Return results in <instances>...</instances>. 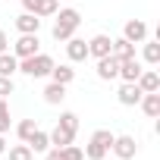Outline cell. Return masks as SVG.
Segmentation results:
<instances>
[{
    "instance_id": "1",
    "label": "cell",
    "mask_w": 160,
    "mask_h": 160,
    "mask_svg": "<svg viewBox=\"0 0 160 160\" xmlns=\"http://www.w3.org/2000/svg\"><path fill=\"white\" fill-rule=\"evenodd\" d=\"M53 16H57V22H53L50 35H53V41H63V44H66V41L75 35V28L82 25V13H78L75 7H63V10H57Z\"/></svg>"
},
{
    "instance_id": "2",
    "label": "cell",
    "mask_w": 160,
    "mask_h": 160,
    "mask_svg": "<svg viewBox=\"0 0 160 160\" xmlns=\"http://www.w3.org/2000/svg\"><path fill=\"white\" fill-rule=\"evenodd\" d=\"M50 69H53V57L41 53V50L25 57V60H19V72H25L28 78H44V75H50Z\"/></svg>"
},
{
    "instance_id": "3",
    "label": "cell",
    "mask_w": 160,
    "mask_h": 160,
    "mask_svg": "<svg viewBox=\"0 0 160 160\" xmlns=\"http://www.w3.org/2000/svg\"><path fill=\"white\" fill-rule=\"evenodd\" d=\"M113 132L110 129H98L94 135H91V141L85 144V157L88 160H104V157H110V144H113Z\"/></svg>"
},
{
    "instance_id": "4",
    "label": "cell",
    "mask_w": 160,
    "mask_h": 160,
    "mask_svg": "<svg viewBox=\"0 0 160 160\" xmlns=\"http://www.w3.org/2000/svg\"><path fill=\"white\" fill-rule=\"evenodd\" d=\"M110 151L116 154V160H132V157L138 154V141H135L132 135H116L113 144H110Z\"/></svg>"
},
{
    "instance_id": "5",
    "label": "cell",
    "mask_w": 160,
    "mask_h": 160,
    "mask_svg": "<svg viewBox=\"0 0 160 160\" xmlns=\"http://www.w3.org/2000/svg\"><path fill=\"white\" fill-rule=\"evenodd\" d=\"M38 47H41L38 35H19V41L13 44V57H16V60H25V57L38 53Z\"/></svg>"
},
{
    "instance_id": "6",
    "label": "cell",
    "mask_w": 160,
    "mask_h": 160,
    "mask_svg": "<svg viewBox=\"0 0 160 160\" xmlns=\"http://www.w3.org/2000/svg\"><path fill=\"white\" fill-rule=\"evenodd\" d=\"M122 38L132 41V44L148 41V22H141V19H129V22L122 25Z\"/></svg>"
},
{
    "instance_id": "7",
    "label": "cell",
    "mask_w": 160,
    "mask_h": 160,
    "mask_svg": "<svg viewBox=\"0 0 160 160\" xmlns=\"http://www.w3.org/2000/svg\"><path fill=\"white\" fill-rule=\"evenodd\" d=\"M98 78H104V82H113V78H119V60L113 53L101 57L98 60Z\"/></svg>"
},
{
    "instance_id": "8",
    "label": "cell",
    "mask_w": 160,
    "mask_h": 160,
    "mask_svg": "<svg viewBox=\"0 0 160 160\" xmlns=\"http://www.w3.org/2000/svg\"><path fill=\"white\" fill-rule=\"evenodd\" d=\"M141 94H144V91H141L135 82H122V85H119V91H116V98H119V104H122V107H138Z\"/></svg>"
},
{
    "instance_id": "9",
    "label": "cell",
    "mask_w": 160,
    "mask_h": 160,
    "mask_svg": "<svg viewBox=\"0 0 160 160\" xmlns=\"http://www.w3.org/2000/svg\"><path fill=\"white\" fill-rule=\"evenodd\" d=\"M66 57H69V63H85L88 60V41H82V38H69L66 41Z\"/></svg>"
},
{
    "instance_id": "10",
    "label": "cell",
    "mask_w": 160,
    "mask_h": 160,
    "mask_svg": "<svg viewBox=\"0 0 160 160\" xmlns=\"http://www.w3.org/2000/svg\"><path fill=\"white\" fill-rule=\"evenodd\" d=\"M141 60L138 57H129V60H119V78L122 82H138V75H141Z\"/></svg>"
},
{
    "instance_id": "11",
    "label": "cell",
    "mask_w": 160,
    "mask_h": 160,
    "mask_svg": "<svg viewBox=\"0 0 160 160\" xmlns=\"http://www.w3.org/2000/svg\"><path fill=\"white\" fill-rule=\"evenodd\" d=\"M110 47H113V38H110V35H94V38L88 41V57L101 60V57L110 53Z\"/></svg>"
},
{
    "instance_id": "12",
    "label": "cell",
    "mask_w": 160,
    "mask_h": 160,
    "mask_svg": "<svg viewBox=\"0 0 160 160\" xmlns=\"http://www.w3.org/2000/svg\"><path fill=\"white\" fill-rule=\"evenodd\" d=\"M16 28H19V35H38V28H41V19L35 16V13H19L16 16Z\"/></svg>"
},
{
    "instance_id": "13",
    "label": "cell",
    "mask_w": 160,
    "mask_h": 160,
    "mask_svg": "<svg viewBox=\"0 0 160 160\" xmlns=\"http://www.w3.org/2000/svg\"><path fill=\"white\" fill-rule=\"evenodd\" d=\"M144 94H151V91H160V75H157V69H141V75H138V82H135Z\"/></svg>"
},
{
    "instance_id": "14",
    "label": "cell",
    "mask_w": 160,
    "mask_h": 160,
    "mask_svg": "<svg viewBox=\"0 0 160 160\" xmlns=\"http://www.w3.org/2000/svg\"><path fill=\"white\" fill-rule=\"evenodd\" d=\"M138 107L144 110V116H151V119H157V116H160V91H151V94H141V101H138Z\"/></svg>"
},
{
    "instance_id": "15",
    "label": "cell",
    "mask_w": 160,
    "mask_h": 160,
    "mask_svg": "<svg viewBox=\"0 0 160 160\" xmlns=\"http://www.w3.org/2000/svg\"><path fill=\"white\" fill-rule=\"evenodd\" d=\"M72 78H75V69L69 66V63H53V69H50V82H57V85H72Z\"/></svg>"
},
{
    "instance_id": "16",
    "label": "cell",
    "mask_w": 160,
    "mask_h": 160,
    "mask_svg": "<svg viewBox=\"0 0 160 160\" xmlns=\"http://www.w3.org/2000/svg\"><path fill=\"white\" fill-rule=\"evenodd\" d=\"M47 135H50V148H66V144H72V138H75V132H69V129H63V126H53Z\"/></svg>"
},
{
    "instance_id": "17",
    "label": "cell",
    "mask_w": 160,
    "mask_h": 160,
    "mask_svg": "<svg viewBox=\"0 0 160 160\" xmlns=\"http://www.w3.org/2000/svg\"><path fill=\"white\" fill-rule=\"evenodd\" d=\"M110 53H113L116 60H129V57H135V44L126 41V38H116L113 47H110Z\"/></svg>"
},
{
    "instance_id": "18",
    "label": "cell",
    "mask_w": 160,
    "mask_h": 160,
    "mask_svg": "<svg viewBox=\"0 0 160 160\" xmlns=\"http://www.w3.org/2000/svg\"><path fill=\"white\" fill-rule=\"evenodd\" d=\"M25 144L32 148V154H44V151L50 148V135H47V132H41V129H35V135H32Z\"/></svg>"
},
{
    "instance_id": "19",
    "label": "cell",
    "mask_w": 160,
    "mask_h": 160,
    "mask_svg": "<svg viewBox=\"0 0 160 160\" xmlns=\"http://www.w3.org/2000/svg\"><path fill=\"white\" fill-rule=\"evenodd\" d=\"M44 101H47V104H53V107H57V104H63V101H66V85L50 82V85L44 88Z\"/></svg>"
},
{
    "instance_id": "20",
    "label": "cell",
    "mask_w": 160,
    "mask_h": 160,
    "mask_svg": "<svg viewBox=\"0 0 160 160\" xmlns=\"http://www.w3.org/2000/svg\"><path fill=\"white\" fill-rule=\"evenodd\" d=\"M16 72H19V60H16L13 53H0V75L13 78Z\"/></svg>"
},
{
    "instance_id": "21",
    "label": "cell",
    "mask_w": 160,
    "mask_h": 160,
    "mask_svg": "<svg viewBox=\"0 0 160 160\" xmlns=\"http://www.w3.org/2000/svg\"><path fill=\"white\" fill-rule=\"evenodd\" d=\"M141 44H144V50H141L144 63H148V66H157V63H160V44H157V41H141Z\"/></svg>"
},
{
    "instance_id": "22",
    "label": "cell",
    "mask_w": 160,
    "mask_h": 160,
    "mask_svg": "<svg viewBox=\"0 0 160 160\" xmlns=\"http://www.w3.org/2000/svg\"><path fill=\"white\" fill-rule=\"evenodd\" d=\"M10 151V160H35V154H32V148L22 141V144H13V148H7Z\"/></svg>"
},
{
    "instance_id": "23",
    "label": "cell",
    "mask_w": 160,
    "mask_h": 160,
    "mask_svg": "<svg viewBox=\"0 0 160 160\" xmlns=\"http://www.w3.org/2000/svg\"><path fill=\"white\" fill-rule=\"evenodd\" d=\"M35 129H38V122H35V119H22V122L16 126V135H19V141H28V138L35 135Z\"/></svg>"
},
{
    "instance_id": "24",
    "label": "cell",
    "mask_w": 160,
    "mask_h": 160,
    "mask_svg": "<svg viewBox=\"0 0 160 160\" xmlns=\"http://www.w3.org/2000/svg\"><path fill=\"white\" fill-rule=\"evenodd\" d=\"M57 10H60V0H41V3H38V19H47Z\"/></svg>"
},
{
    "instance_id": "25",
    "label": "cell",
    "mask_w": 160,
    "mask_h": 160,
    "mask_svg": "<svg viewBox=\"0 0 160 160\" xmlns=\"http://www.w3.org/2000/svg\"><path fill=\"white\" fill-rule=\"evenodd\" d=\"M10 132V104L7 98H0V135H7Z\"/></svg>"
},
{
    "instance_id": "26",
    "label": "cell",
    "mask_w": 160,
    "mask_h": 160,
    "mask_svg": "<svg viewBox=\"0 0 160 160\" xmlns=\"http://www.w3.org/2000/svg\"><path fill=\"white\" fill-rule=\"evenodd\" d=\"M57 126H63V129H69V132H78V116L75 113H60V119H57Z\"/></svg>"
},
{
    "instance_id": "27",
    "label": "cell",
    "mask_w": 160,
    "mask_h": 160,
    "mask_svg": "<svg viewBox=\"0 0 160 160\" xmlns=\"http://www.w3.org/2000/svg\"><path fill=\"white\" fill-rule=\"evenodd\" d=\"M63 160H85V151L75 148V144H66L63 148Z\"/></svg>"
},
{
    "instance_id": "28",
    "label": "cell",
    "mask_w": 160,
    "mask_h": 160,
    "mask_svg": "<svg viewBox=\"0 0 160 160\" xmlns=\"http://www.w3.org/2000/svg\"><path fill=\"white\" fill-rule=\"evenodd\" d=\"M16 91V85H13V78H7V75H0V98H10Z\"/></svg>"
},
{
    "instance_id": "29",
    "label": "cell",
    "mask_w": 160,
    "mask_h": 160,
    "mask_svg": "<svg viewBox=\"0 0 160 160\" xmlns=\"http://www.w3.org/2000/svg\"><path fill=\"white\" fill-rule=\"evenodd\" d=\"M44 160H63V148H47L44 151Z\"/></svg>"
},
{
    "instance_id": "30",
    "label": "cell",
    "mask_w": 160,
    "mask_h": 160,
    "mask_svg": "<svg viewBox=\"0 0 160 160\" xmlns=\"http://www.w3.org/2000/svg\"><path fill=\"white\" fill-rule=\"evenodd\" d=\"M7 47H10V38H7L3 28H0V53H7Z\"/></svg>"
},
{
    "instance_id": "31",
    "label": "cell",
    "mask_w": 160,
    "mask_h": 160,
    "mask_svg": "<svg viewBox=\"0 0 160 160\" xmlns=\"http://www.w3.org/2000/svg\"><path fill=\"white\" fill-rule=\"evenodd\" d=\"M0 154H7V138L0 135Z\"/></svg>"
},
{
    "instance_id": "32",
    "label": "cell",
    "mask_w": 160,
    "mask_h": 160,
    "mask_svg": "<svg viewBox=\"0 0 160 160\" xmlns=\"http://www.w3.org/2000/svg\"><path fill=\"white\" fill-rule=\"evenodd\" d=\"M104 160H110V157H104ZM113 160H116V157H113Z\"/></svg>"
}]
</instances>
